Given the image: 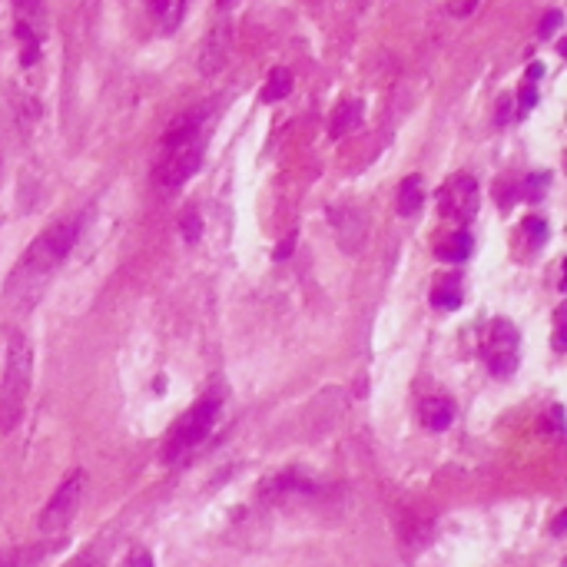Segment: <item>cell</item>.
Returning <instances> with one entry per match:
<instances>
[{
    "label": "cell",
    "mask_w": 567,
    "mask_h": 567,
    "mask_svg": "<svg viewBox=\"0 0 567 567\" xmlns=\"http://www.w3.org/2000/svg\"><path fill=\"white\" fill-rule=\"evenodd\" d=\"M77 229L80 222L77 219H60L54 226H47L33 242L27 246V252L20 256V263L14 265V272L7 279V299L17 305V309H27L43 295L47 282L54 279V272L60 269V263L70 256L73 242H77Z\"/></svg>",
    "instance_id": "6da1fadb"
},
{
    "label": "cell",
    "mask_w": 567,
    "mask_h": 567,
    "mask_svg": "<svg viewBox=\"0 0 567 567\" xmlns=\"http://www.w3.org/2000/svg\"><path fill=\"white\" fill-rule=\"evenodd\" d=\"M33 382V348L27 335L10 332L7 339V359H3V378H0V431H14L24 421Z\"/></svg>",
    "instance_id": "7a4b0ae2"
},
{
    "label": "cell",
    "mask_w": 567,
    "mask_h": 567,
    "mask_svg": "<svg viewBox=\"0 0 567 567\" xmlns=\"http://www.w3.org/2000/svg\"><path fill=\"white\" fill-rule=\"evenodd\" d=\"M216 415H219V398L216 395H206L203 401H196L193 408L173 425L166 444H163V461L166 465H176L182 458L193 451L199 442H206V435L216 425Z\"/></svg>",
    "instance_id": "3957f363"
},
{
    "label": "cell",
    "mask_w": 567,
    "mask_h": 567,
    "mask_svg": "<svg viewBox=\"0 0 567 567\" xmlns=\"http://www.w3.org/2000/svg\"><path fill=\"white\" fill-rule=\"evenodd\" d=\"M84 491H86V471L73 468L63 481L56 484L54 498L47 501V508H43V514H40V534L43 538H60V534L67 531L70 521H73L77 511H80Z\"/></svg>",
    "instance_id": "277c9868"
},
{
    "label": "cell",
    "mask_w": 567,
    "mask_h": 567,
    "mask_svg": "<svg viewBox=\"0 0 567 567\" xmlns=\"http://www.w3.org/2000/svg\"><path fill=\"white\" fill-rule=\"evenodd\" d=\"M518 345H521L518 329L508 318H495L484 335V362L498 378H508L518 368Z\"/></svg>",
    "instance_id": "5b68a950"
},
{
    "label": "cell",
    "mask_w": 567,
    "mask_h": 567,
    "mask_svg": "<svg viewBox=\"0 0 567 567\" xmlns=\"http://www.w3.org/2000/svg\"><path fill=\"white\" fill-rule=\"evenodd\" d=\"M438 203H442V212L448 219H458V222L471 219V216L478 212V182H474V176H471V173L451 176V180L442 186Z\"/></svg>",
    "instance_id": "8992f818"
},
{
    "label": "cell",
    "mask_w": 567,
    "mask_h": 567,
    "mask_svg": "<svg viewBox=\"0 0 567 567\" xmlns=\"http://www.w3.org/2000/svg\"><path fill=\"white\" fill-rule=\"evenodd\" d=\"M199 169V146H182V150H166V156L156 163V182L163 189H176Z\"/></svg>",
    "instance_id": "52a82bcc"
},
{
    "label": "cell",
    "mask_w": 567,
    "mask_h": 567,
    "mask_svg": "<svg viewBox=\"0 0 567 567\" xmlns=\"http://www.w3.org/2000/svg\"><path fill=\"white\" fill-rule=\"evenodd\" d=\"M229 50H233V33L226 24L209 30L206 43H203V54H199V70L203 73H216V70L226 67V60H229Z\"/></svg>",
    "instance_id": "ba28073f"
},
{
    "label": "cell",
    "mask_w": 567,
    "mask_h": 567,
    "mask_svg": "<svg viewBox=\"0 0 567 567\" xmlns=\"http://www.w3.org/2000/svg\"><path fill=\"white\" fill-rule=\"evenodd\" d=\"M54 551L50 541H30V544H17V547H7L0 551V567H37Z\"/></svg>",
    "instance_id": "9c48e42d"
},
{
    "label": "cell",
    "mask_w": 567,
    "mask_h": 567,
    "mask_svg": "<svg viewBox=\"0 0 567 567\" xmlns=\"http://www.w3.org/2000/svg\"><path fill=\"white\" fill-rule=\"evenodd\" d=\"M199 137V116L196 113H182L173 123L163 130V150H182V146H193Z\"/></svg>",
    "instance_id": "30bf717a"
},
{
    "label": "cell",
    "mask_w": 567,
    "mask_h": 567,
    "mask_svg": "<svg viewBox=\"0 0 567 567\" xmlns=\"http://www.w3.org/2000/svg\"><path fill=\"white\" fill-rule=\"evenodd\" d=\"M359 123H362V103L345 100V103H339V107L332 110V120H329V137H332V139L345 137V133H352Z\"/></svg>",
    "instance_id": "8fae6325"
},
{
    "label": "cell",
    "mask_w": 567,
    "mask_h": 567,
    "mask_svg": "<svg viewBox=\"0 0 567 567\" xmlns=\"http://www.w3.org/2000/svg\"><path fill=\"white\" fill-rule=\"evenodd\" d=\"M471 249H474L471 233H455V235H448L444 242L435 246V256H438L442 263H461V259H468L471 256Z\"/></svg>",
    "instance_id": "7c38bea8"
},
{
    "label": "cell",
    "mask_w": 567,
    "mask_h": 567,
    "mask_svg": "<svg viewBox=\"0 0 567 567\" xmlns=\"http://www.w3.org/2000/svg\"><path fill=\"white\" fill-rule=\"evenodd\" d=\"M182 14H186V3L182 0H173V3L156 0V3H150V17L156 20V27L163 30V33H173V30L180 27Z\"/></svg>",
    "instance_id": "4fadbf2b"
},
{
    "label": "cell",
    "mask_w": 567,
    "mask_h": 567,
    "mask_svg": "<svg viewBox=\"0 0 567 567\" xmlns=\"http://www.w3.org/2000/svg\"><path fill=\"white\" fill-rule=\"evenodd\" d=\"M421 418H425V425L431 431H444L451 425V418H455V408H451L448 398H428L421 405Z\"/></svg>",
    "instance_id": "5bb4252c"
},
{
    "label": "cell",
    "mask_w": 567,
    "mask_h": 567,
    "mask_svg": "<svg viewBox=\"0 0 567 567\" xmlns=\"http://www.w3.org/2000/svg\"><path fill=\"white\" fill-rule=\"evenodd\" d=\"M425 203V189H421V176H408L398 189V212L401 216H415Z\"/></svg>",
    "instance_id": "9a60e30c"
},
{
    "label": "cell",
    "mask_w": 567,
    "mask_h": 567,
    "mask_svg": "<svg viewBox=\"0 0 567 567\" xmlns=\"http://www.w3.org/2000/svg\"><path fill=\"white\" fill-rule=\"evenodd\" d=\"M461 282L458 276H448L442 282H435V289H431V305H438V309H458L461 305Z\"/></svg>",
    "instance_id": "2e32d148"
},
{
    "label": "cell",
    "mask_w": 567,
    "mask_h": 567,
    "mask_svg": "<svg viewBox=\"0 0 567 567\" xmlns=\"http://www.w3.org/2000/svg\"><path fill=\"white\" fill-rule=\"evenodd\" d=\"M289 93H292V73L286 67H276L269 77H265L263 100L265 103H276V100H286Z\"/></svg>",
    "instance_id": "e0dca14e"
},
{
    "label": "cell",
    "mask_w": 567,
    "mask_h": 567,
    "mask_svg": "<svg viewBox=\"0 0 567 567\" xmlns=\"http://www.w3.org/2000/svg\"><path fill=\"white\" fill-rule=\"evenodd\" d=\"M312 484L299 478V474H279L272 481L265 484V495H272V498H282V495H289V491H309Z\"/></svg>",
    "instance_id": "ac0fdd59"
},
{
    "label": "cell",
    "mask_w": 567,
    "mask_h": 567,
    "mask_svg": "<svg viewBox=\"0 0 567 567\" xmlns=\"http://www.w3.org/2000/svg\"><path fill=\"white\" fill-rule=\"evenodd\" d=\"M521 229H525V235H531V246H541L544 235H547V222L541 219V216H527V219L521 222Z\"/></svg>",
    "instance_id": "d6986e66"
},
{
    "label": "cell",
    "mask_w": 567,
    "mask_h": 567,
    "mask_svg": "<svg viewBox=\"0 0 567 567\" xmlns=\"http://www.w3.org/2000/svg\"><path fill=\"white\" fill-rule=\"evenodd\" d=\"M538 425H541V431H547V435H561V431H564V412H561V405H554Z\"/></svg>",
    "instance_id": "ffe728a7"
},
{
    "label": "cell",
    "mask_w": 567,
    "mask_h": 567,
    "mask_svg": "<svg viewBox=\"0 0 567 567\" xmlns=\"http://www.w3.org/2000/svg\"><path fill=\"white\" fill-rule=\"evenodd\" d=\"M199 229H203V226H199V216H196V212H186V216H182V235H186V242H196V239H199Z\"/></svg>",
    "instance_id": "44dd1931"
},
{
    "label": "cell",
    "mask_w": 567,
    "mask_h": 567,
    "mask_svg": "<svg viewBox=\"0 0 567 567\" xmlns=\"http://www.w3.org/2000/svg\"><path fill=\"white\" fill-rule=\"evenodd\" d=\"M534 100H538V93H534V84H525V86H521V93H518V107H521V113L531 110V107H534Z\"/></svg>",
    "instance_id": "7402d4cb"
},
{
    "label": "cell",
    "mask_w": 567,
    "mask_h": 567,
    "mask_svg": "<svg viewBox=\"0 0 567 567\" xmlns=\"http://www.w3.org/2000/svg\"><path fill=\"white\" fill-rule=\"evenodd\" d=\"M123 567H153L150 551H133L130 557H126V564H123Z\"/></svg>",
    "instance_id": "603a6c76"
},
{
    "label": "cell",
    "mask_w": 567,
    "mask_h": 567,
    "mask_svg": "<svg viewBox=\"0 0 567 567\" xmlns=\"http://www.w3.org/2000/svg\"><path fill=\"white\" fill-rule=\"evenodd\" d=\"M557 24H561V14H557V10H551V14L544 17V24H541V37H551Z\"/></svg>",
    "instance_id": "cb8c5ba5"
},
{
    "label": "cell",
    "mask_w": 567,
    "mask_h": 567,
    "mask_svg": "<svg viewBox=\"0 0 567 567\" xmlns=\"http://www.w3.org/2000/svg\"><path fill=\"white\" fill-rule=\"evenodd\" d=\"M511 97H501V103H498V123H508V116H511Z\"/></svg>",
    "instance_id": "d4e9b609"
},
{
    "label": "cell",
    "mask_w": 567,
    "mask_h": 567,
    "mask_svg": "<svg viewBox=\"0 0 567 567\" xmlns=\"http://www.w3.org/2000/svg\"><path fill=\"white\" fill-rule=\"evenodd\" d=\"M292 242H295V235H289V239H286V242H282V246H279L276 259H286V256H289V252H292Z\"/></svg>",
    "instance_id": "484cf974"
},
{
    "label": "cell",
    "mask_w": 567,
    "mask_h": 567,
    "mask_svg": "<svg viewBox=\"0 0 567 567\" xmlns=\"http://www.w3.org/2000/svg\"><path fill=\"white\" fill-rule=\"evenodd\" d=\"M471 10H474V3H465V7H448V14H455V17H468Z\"/></svg>",
    "instance_id": "4316f807"
},
{
    "label": "cell",
    "mask_w": 567,
    "mask_h": 567,
    "mask_svg": "<svg viewBox=\"0 0 567 567\" xmlns=\"http://www.w3.org/2000/svg\"><path fill=\"white\" fill-rule=\"evenodd\" d=\"M541 73H544V70H541V63H531V67H527V80H538Z\"/></svg>",
    "instance_id": "83f0119b"
}]
</instances>
